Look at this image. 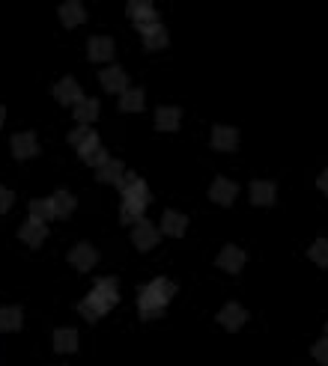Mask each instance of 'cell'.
Returning <instances> with one entry per match:
<instances>
[{"label": "cell", "mask_w": 328, "mask_h": 366, "mask_svg": "<svg viewBox=\"0 0 328 366\" xmlns=\"http://www.w3.org/2000/svg\"><path fill=\"white\" fill-rule=\"evenodd\" d=\"M54 98H57L60 104H72V107H75V104L81 102V98H87V95H84L81 84H78L75 77H63V81L54 84Z\"/></svg>", "instance_id": "30bf717a"}, {"label": "cell", "mask_w": 328, "mask_h": 366, "mask_svg": "<svg viewBox=\"0 0 328 366\" xmlns=\"http://www.w3.org/2000/svg\"><path fill=\"white\" fill-rule=\"evenodd\" d=\"M126 12L135 21L137 30H141V27H149V24H158V12L149 0H132V3L126 6Z\"/></svg>", "instance_id": "8992f818"}, {"label": "cell", "mask_w": 328, "mask_h": 366, "mask_svg": "<svg viewBox=\"0 0 328 366\" xmlns=\"http://www.w3.org/2000/svg\"><path fill=\"white\" fill-rule=\"evenodd\" d=\"M277 196L275 182H251V203L254 205H272Z\"/></svg>", "instance_id": "d4e9b609"}, {"label": "cell", "mask_w": 328, "mask_h": 366, "mask_svg": "<svg viewBox=\"0 0 328 366\" xmlns=\"http://www.w3.org/2000/svg\"><path fill=\"white\" fill-rule=\"evenodd\" d=\"M236 194H239V185L224 179V176H218V179L212 182V187H209V200L218 203V205H233Z\"/></svg>", "instance_id": "8fae6325"}, {"label": "cell", "mask_w": 328, "mask_h": 366, "mask_svg": "<svg viewBox=\"0 0 328 366\" xmlns=\"http://www.w3.org/2000/svg\"><path fill=\"white\" fill-rule=\"evenodd\" d=\"M107 310H111V304H107V301L102 298V295H96V292H89L87 298H84L81 304H78V313H81L87 322H98Z\"/></svg>", "instance_id": "7c38bea8"}, {"label": "cell", "mask_w": 328, "mask_h": 366, "mask_svg": "<svg viewBox=\"0 0 328 366\" xmlns=\"http://www.w3.org/2000/svg\"><path fill=\"white\" fill-rule=\"evenodd\" d=\"M173 295H176V283L167 280V277H155V280L141 286V292H137V310H141V319H146V322L162 319L164 306L171 304Z\"/></svg>", "instance_id": "6da1fadb"}, {"label": "cell", "mask_w": 328, "mask_h": 366, "mask_svg": "<svg viewBox=\"0 0 328 366\" xmlns=\"http://www.w3.org/2000/svg\"><path fill=\"white\" fill-rule=\"evenodd\" d=\"M87 57L93 63H105V60H114V39L111 36H93L87 42Z\"/></svg>", "instance_id": "5bb4252c"}, {"label": "cell", "mask_w": 328, "mask_h": 366, "mask_svg": "<svg viewBox=\"0 0 328 366\" xmlns=\"http://www.w3.org/2000/svg\"><path fill=\"white\" fill-rule=\"evenodd\" d=\"M54 351H60V354L78 351V331L75 328H57L54 331Z\"/></svg>", "instance_id": "44dd1931"}, {"label": "cell", "mask_w": 328, "mask_h": 366, "mask_svg": "<svg viewBox=\"0 0 328 366\" xmlns=\"http://www.w3.org/2000/svg\"><path fill=\"white\" fill-rule=\"evenodd\" d=\"M144 90L141 86H128V90L119 95V111H126V113H135V111H144Z\"/></svg>", "instance_id": "4316f807"}, {"label": "cell", "mask_w": 328, "mask_h": 366, "mask_svg": "<svg viewBox=\"0 0 328 366\" xmlns=\"http://www.w3.org/2000/svg\"><path fill=\"white\" fill-rule=\"evenodd\" d=\"M72 111H75L78 125H93L98 120V102H96V98H81Z\"/></svg>", "instance_id": "7402d4cb"}, {"label": "cell", "mask_w": 328, "mask_h": 366, "mask_svg": "<svg viewBox=\"0 0 328 366\" xmlns=\"http://www.w3.org/2000/svg\"><path fill=\"white\" fill-rule=\"evenodd\" d=\"M98 81H102V90L105 93L123 95L128 90V75H126L123 66H107V68H102V72H98Z\"/></svg>", "instance_id": "5b68a950"}, {"label": "cell", "mask_w": 328, "mask_h": 366, "mask_svg": "<svg viewBox=\"0 0 328 366\" xmlns=\"http://www.w3.org/2000/svg\"><path fill=\"white\" fill-rule=\"evenodd\" d=\"M316 187H320L322 194H328V170H322L320 176H316Z\"/></svg>", "instance_id": "836d02e7"}, {"label": "cell", "mask_w": 328, "mask_h": 366, "mask_svg": "<svg viewBox=\"0 0 328 366\" xmlns=\"http://www.w3.org/2000/svg\"><path fill=\"white\" fill-rule=\"evenodd\" d=\"M48 200H51V209H54V217H69L75 212V205H78V200L69 191H54L51 196H48Z\"/></svg>", "instance_id": "cb8c5ba5"}, {"label": "cell", "mask_w": 328, "mask_h": 366, "mask_svg": "<svg viewBox=\"0 0 328 366\" xmlns=\"http://www.w3.org/2000/svg\"><path fill=\"white\" fill-rule=\"evenodd\" d=\"M215 319H218V324H221V328H227V331H239V328H242V324L248 322V310H245L242 304L230 301V304H224V306H221V313H218Z\"/></svg>", "instance_id": "9c48e42d"}, {"label": "cell", "mask_w": 328, "mask_h": 366, "mask_svg": "<svg viewBox=\"0 0 328 366\" xmlns=\"http://www.w3.org/2000/svg\"><path fill=\"white\" fill-rule=\"evenodd\" d=\"M93 292L102 295V298L111 304V306H116V301H119V283L114 280V277H102V280H96Z\"/></svg>", "instance_id": "83f0119b"}, {"label": "cell", "mask_w": 328, "mask_h": 366, "mask_svg": "<svg viewBox=\"0 0 328 366\" xmlns=\"http://www.w3.org/2000/svg\"><path fill=\"white\" fill-rule=\"evenodd\" d=\"M245 250L242 247H236V244H227V247H221V253H218V259H215V265L221 271H230V274H239L245 268Z\"/></svg>", "instance_id": "ba28073f"}, {"label": "cell", "mask_w": 328, "mask_h": 366, "mask_svg": "<svg viewBox=\"0 0 328 366\" xmlns=\"http://www.w3.org/2000/svg\"><path fill=\"white\" fill-rule=\"evenodd\" d=\"M311 354H313V360L320 363V366H328V336H322L320 342H313Z\"/></svg>", "instance_id": "4dcf8cb0"}, {"label": "cell", "mask_w": 328, "mask_h": 366, "mask_svg": "<svg viewBox=\"0 0 328 366\" xmlns=\"http://www.w3.org/2000/svg\"><path fill=\"white\" fill-rule=\"evenodd\" d=\"M158 235H162V232H158V226H155L153 221H146V217H144V221H137V223H135V230H132V241H135L137 250H153V247L158 244Z\"/></svg>", "instance_id": "52a82bcc"}, {"label": "cell", "mask_w": 328, "mask_h": 366, "mask_svg": "<svg viewBox=\"0 0 328 366\" xmlns=\"http://www.w3.org/2000/svg\"><path fill=\"white\" fill-rule=\"evenodd\" d=\"M179 120H182L179 107H158L155 111V128H162V131H176Z\"/></svg>", "instance_id": "484cf974"}, {"label": "cell", "mask_w": 328, "mask_h": 366, "mask_svg": "<svg viewBox=\"0 0 328 366\" xmlns=\"http://www.w3.org/2000/svg\"><path fill=\"white\" fill-rule=\"evenodd\" d=\"M239 146V131L230 125H215L212 128V149L218 152H236Z\"/></svg>", "instance_id": "9a60e30c"}, {"label": "cell", "mask_w": 328, "mask_h": 366, "mask_svg": "<svg viewBox=\"0 0 328 366\" xmlns=\"http://www.w3.org/2000/svg\"><path fill=\"white\" fill-rule=\"evenodd\" d=\"M107 161H111V155H107L105 149H96L93 155H89V158H87V161H84V164H89V167H96V170H98V167H105Z\"/></svg>", "instance_id": "d6a6232c"}, {"label": "cell", "mask_w": 328, "mask_h": 366, "mask_svg": "<svg viewBox=\"0 0 328 366\" xmlns=\"http://www.w3.org/2000/svg\"><path fill=\"white\" fill-rule=\"evenodd\" d=\"M119 196H123V209H119V221L123 223H137L144 221V212L149 205V187L144 179H137L135 173H126V179L119 182Z\"/></svg>", "instance_id": "7a4b0ae2"}, {"label": "cell", "mask_w": 328, "mask_h": 366, "mask_svg": "<svg viewBox=\"0 0 328 366\" xmlns=\"http://www.w3.org/2000/svg\"><path fill=\"white\" fill-rule=\"evenodd\" d=\"M185 226H188V217H185L182 212L167 209V212L162 214V232L171 235V239H182V235H185Z\"/></svg>", "instance_id": "e0dca14e"}, {"label": "cell", "mask_w": 328, "mask_h": 366, "mask_svg": "<svg viewBox=\"0 0 328 366\" xmlns=\"http://www.w3.org/2000/svg\"><path fill=\"white\" fill-rule=\"evenodd\" d=\"M96 179L105 182V185H116L119 187V182L126 179V164L116 161V158H111L105 167H98V170H96Z\"/></svg>", "instance_id": "ffe728a7"}, {"label": "cell", "mask_w": 328, "mask_h": 366, "mask_svg": "<svg viewBox=\"0 0 328 366\" xmlns=\"http://www.w3.org/2000/svg\"><path fill=\"white\" fill-rule=\"evenodd\" d=\"M307 256H311V262H316L320 268H328V239H316L311 244V250H307Z\"/></svg>", "instance_id": "f546056e"}, {"label": "cell", "mask_w": 328, "mask_h": 366, "mask_svg": "<svg viewBox=\"0 0 328 366\" xmlns=\"http://www.w3.org/2000/svg\"><path fill=\"white\" fill-rule=\"evenodd\" d=\"M325 336H328V324H325Z\"/></svg>", "instance_id": "d590c367"}, {"label": "cell", "mask_w": 328, "mask_h": 366, "mask_svg": "<svg viewBox=\"0 0 328 366\" xmlns=\"http://www.w3.org/2000/svg\"><path fill=\"white\" fill-rule=\"evenodd\" d=\"M3 120H6V107L0 104V125H3Z\"/></svg>", "instance_id": "e575fe53"}, {"label": "cell", "mask_w": 328, "mask_h": 366, "mask_svg": "<svg viewBox=\"0 0 328 366\" xmlns=\"http://www.w3.org/2000/svg\"><path fill=\"white\" fill-rule=\"evenodd\" d=\"M69 143H72L75 149H78V155H81V161H87V158L93 155L96 149H102V143H98V134H96L89 125L75 128V131L69 134Z\"/></svg>", "instance_id": "3957f363"}, {"label": "cell", "mask_w": 328, "mask_h": 366, "mask_svg": "<svg viewBox=\"0 0 328 366\" xmlns=\"http://www.w3.org/2000/svg\"><path fill=\"white\" fill-rule=\"evenodd\" d=\"M141 39H144V45L149 48V51H162V48L171 45V36H167V30L162 27V21L158 24H149V27H141Z\"/></svg>", "instance_id": "2e32d148"}, {"label": "cell", "mask_w": 328, "mask_h": 366, "mask_svg": "<svg viewBox=\"0 0 328 366\" xmlns=\"http://www.w3.org/2000/svg\"><path fill=\"white\" fill-rule=\"evenodd\" d=\"M30 217L33 221H39V223H48L54 217V209H51V200H30Z\"/></svg>", "instance_id": "f1b7e54d"}, {"label": "cell", "mask_w": 328, "mask_h": 366, "mask_svg": "<svg viewBox=\"0 0 328 366\" xmlns=\"http://www.w3.org/2000/svg\"><path fill=\"white\" fill-rule=\"evenodd\" d=\"M60 21H63L66 27H78L87 21V9L81 0H66L63 6H60Z\"/></svg>", "instance_id": "d6986e66"}, {"label": "cell", "mask_w": 328, "mask_h": 366, "mask_svg": "<svg viewBox=\"0 0 328 366\" xmlns=\"http://www.w3.org/2000/svg\"><path fill=\"white\" fill-rule=\"evenodd\" d=\"M24 324V313L21 306H0V331L3 333H12Z\"/></svg>", "instance_id": "603a6c76"}, {"label": "cell", "mask_w": 328, "mask_h": 366, "mask_svg": "<svg viewBox=\"0 0 328 366\" xmlns=\"http://www.w3.org/2000/svg\"><path fill=\"white\" fill-rule=\"evenodd\" d=\"M45 235H48V226L39 223V221H33V217H30V221L21 226V230H18V239H21L27 247H42Z\"/></svg>", "instance_id": "ac0fdd59"}, {"label": "cell", "mask_w": 328, "mask_h": 366, "mask_svg": "<svg viewBox=\"0 0 328 366\" xmlns=\"http://www.w3.org/2000/svg\"><path fill=\"white\" fill-rule=\"evenodd\" d=\"M12 205H15V194L6 185H0V214H6Z\"/></svg>", "instance_id": "1f68e13d"}, {"label": "cell", "mask_w": 328, "mask_h": 366, "mask_svg": "<svg viewBox=\"0 0 328 366\" xmlns=\"http://www.w3.org/2000/svg\"><path fill=\"white\" fill-rule=\"evenodd\" d=\"M96 262H98V250L93 244H75L72 250H69V265H72L75 271H93L96 268Z\"/></svg>", "instance_id": "277c9868"}, {"label": "cell", "mask_w": 328, "mask_h": 366, "mask_svg": "<svg viewBox=\"0 0 328 366\" xmlns=\"http://www.w3.org/2000/svg\"><path fill=\"white\" fill-rule=\"evenodd\" d=\"M9 146H12V155L18 158V161H27V158H33V155L39 152V143H36V134H33V131L12 134Z\"/></svg>", "instance_id": "4fadbf2b"}]
</instances>
